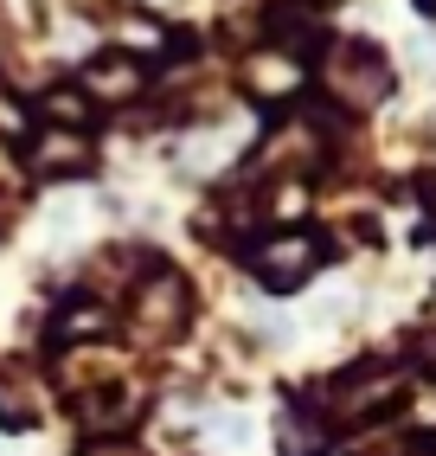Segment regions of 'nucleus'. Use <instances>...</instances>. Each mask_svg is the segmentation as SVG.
<instances>
[{
    "instance_id": "nucleus-4",
    "label": "nucleus",
    "mask_w": 436,
    "mask_h": 456,
    "mask_svg": "<svg viewBox=\"0 0 436 456\" xmlns=\"http://www.w3.org/2000/svg\"><path fill=\"white\" fill-rule=\"evenodd\" d=\"M398 386H404V373H398V367H359V373H347V379L334 386V411H340V418L379 411Z\"/></svg>"
},
{
    "instance_id": "nucleus-10",
    "label": "nucleus",
    "mask_w": 436,
    "mask_h": 456,
    "mask_svg": "<svg viewBox=\"0 0 436 456\" xmlns=\"http://www.w3.org/2000/svg\"><path fill=\"white\" fill-rule=\"evenodd\" d=\"M45 110L65 116V123H84V116H90V97H84V90H45Z\"/></svg>"
},
{
    "instance_id": "nucleus-8",
    "label": "nucleus",
    "mask_w": 436,
    "mask_h": 456,
    "mask_svg": "<svg viewBox=\"0 0 436 456\" xmlns=\"http://www.w3.org/2000/svg\"><path fill=\"white\" fill-rule=\"evenodd\" d=\"M103 328H109L103 302H71V309L52 322V341H77V334H103Z\"/></svg>"
},
{
    "instance_id": "nucleus-5",
    "label": "nucleus",
    "mask_w": 436,
    "mask_h": 456,
    "mask_svg": "<svg viewBox=\"0 0 436 456\" xmlns=\"http://www.w3.org/2000/svg\"><path fill=\"white\" fill-rule=\"evenodd\" d=\"M33 167L39 174H58V180H77V174H90V142L84 135H45L33 148Z\"/></svg>"
},
{
    "instance_id": "nucleus-13",
    "label": "nucleus",
    "mask_w": 436,
    "mask_h": 456,
    "mask_svg": "<svg viewBox=\"0 0 436 456\" xmlns=\"http://www.w3.org/2000/svg\"><path fill=\"white\" fill-rule=\"evenodd\" d=\"M417 7H424V13H436V0H417Z\"/></svg>"
},
{
    "instance_id": "nucleus-9",
    "label": "nucleus",
    "mask_w": 436,
    "mask_h": 456,
    "mask_svg": "<svg viewBox=\"0 0 436 456\" xmlns=\"http://www.w3.org/2000/svg\"><path fill=\"white\" fill-rule=\"evenodd\" d=\"M251 77H257V90H263V97H283V90H295L302 65H295V58H257V65H251Z\"/></svg>"
},
{
    "instance_id": "nucleus-3",
    "label": "nucleus",
    "mask_w": 436,
    "mask_h": 456,
    "mask_svg": "<svg viewBox=\"0 0 436 456\" xmlns=\"http://www.w3.org/2000/svg\"><path fill=\"white\" fill-rule=\"evenodd\" d=\"M180 322H186V283L174 270H161V277H148L135 289V328L141 334H180Z\"/></svg>"
},
{
    "instance_id": "nucleus-1",
    "label": "nucleus",
    "mask_w": 436,
    "mask_h": 456,
    "mask_svg": "<svg viewBox=\"0 0 436 456\" xmlns=\"http://www.w3.org/2000/svg\"><path fill=\"white\" fill-rule=\"evenodd\" d=\"M321 257H327V245H321L315 232H276V238H263V245L251 251V270H257L263 289L289 296V289H302L321 270Z\"/></svg>"
},
{
    "instance_id": "nucleus-11",
    "label": "nucleus",
    "mask_w": 436,
    "mask_h": 456,
    "mask_svg": "<svg viewBox=\"0 0 436 456\" xmlns=\"http://www.w3.org/2000/svg\"><path fill=\"white\" fill-rule=\"evenodd\" d=\"M0 135H7V142H13V135H26V110H20L13 97H0Z\"/></svg>"
},
{
    "instance_id": "nucleus-7",
    "label": "nucleus",
    "mask_w": 436,
    "mask_h": 456,
    "mask_svg": "<svg viewBox=\"0 0 436 456\" xmlns=\"http://www.w3.org/2000/svg\"><path fill=\"white\" fill-rule=\"evenodd\" d=\"M77 411H84V424H97V431H103V424H129L141 411V399H135L129 386H103V392H90Z\"/></svg>"
},
{
    "instance_id": "nucleus-2",
    "label": "nucleus",
    "mask_w": 436,
    "mask_h": 456,
    "mask_svg": "<svg viewBox=\"0 0 436 456\" xmlns=\"http://www.w3.org/2000/svg\"><path fill=\"white\" fill-rule=\"evenodd\" d=\"M327 84H334L347 103H385V97H392V71H385V58L372 52V45H359V39L334 45V58H327Z\"/></svg>"
},
{
    "instance_id": "nucleus-12",
    "label": "nucleus",
    "mask_w": 436,
    "mask_h": 456,
    "mask_svg": "<svg viewBox=\"0 0 436 456\" xmlns=\"http://www.w3.org/2000/svg\"><path fill=\"white\" fill-rule=\"evenodd\" d=\"M84 456H141V450H135V444H90Z\"/></svg>"
},
{
    "instance_id": "nucleus-6",
    "label": "nucleus",
    "mask_w": 436,
    "mask_h": 456,
    "mask_svg": "<svg viewBox=\"0 0 436 456\" xmlns=\"http://www.w3.org/2000/svg\"><path fill=\"white\" fill-rule=\"evenodd\" d=\"M84 84H90V97H109V103H122V97H135L141 90V65L135 58H97V65L84 71Z\"/></svg>"
}]
</instances>
